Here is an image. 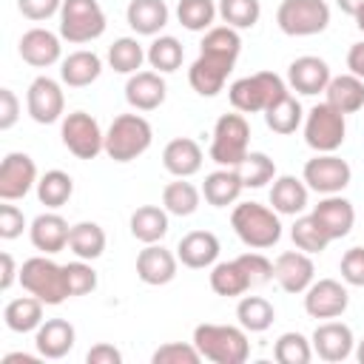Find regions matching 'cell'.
<instances>
[{
  "mask_svg": "<svg viewBox=\"0 0 364 364\" xmlns=\"http://www.w3.org/2000/svg\"><path fill=\"white\" fill-rule=\"evenodd\" d=\"M68 236H71V225L54 210L34 216L28 225V239H31L34 250H40L46 256H54L63 247H68Z\"/></svg>",
  "mask_w": 364,
  "mask_h": 364,
  "instance_id": "7402d4cb",
  "label": "cell"
},
{
  "mask_svg": "<svg viewBox=\"0 0 364 364\" xmlns=\"http://www.w3.org/2000/svg\"><path fill=\"white\" fill-rule=\"evenodd\" d=\"M168 97V85L159 71H136L125 82V100L134 111H156Z\"/></svg>",
  "mask_w": 364,
  "mask_h": 364,
  "instance_id": "603a6c76",
  "label": "cell"
},
{
  "mask_svg": "<svg viewBox=\"0 0 364 364\" xmlns=\"http://www.w3.org/2000/svg\"><path fill=\"white\" fill-rule=\"evenodd\" d=\"M347 68H350V74H355V77L364 80V40L350 46V51H347Z\"/></svg>",
  "mask_w": 364,
  "mask_h": 364,
  "instance_id": "6f0895ef",
  "label": "cell"
},
{
  "mask_svg": "<svg viewBox=\"0 0 364 364\" xmlns=\"http://www.w3.org/2000/svg\"><path fill=\"white\" fill-rule=\"evenodd\" d=\"M313 355H316V353H313L310 338L301 336V333H296V330L282 333V336L276 338V344H273V358H276L279 364H310Z\"/></svg>",
  "mask_w": 364,
  "mask_h": 364,
  "instance_id": "f6af8a7d",
  "label": "cell"
},
{
  "mask_svg": "<svg viewBox=\"0 0 364 364\" xmlns=\"http://www.w3.org/2000/svg\"><path fill=\"white\" fill-rule=\"evenodd\" d=\"M20 119V100L11 88H0V131L14 128V122Z\"/></svg>",
  "mask_w": 364,
  "mask_h": 364,
  "instance_id": "db71d44e",
  "label": "cell"
},
{
  "mask_svg": "<svg viewBox=\"0 0 364 364\" xmlns=\"http://www.w3.org/2000/svg\"><path fill=\"white\" fill-rule=\"evenodd\" d=\"M276 23L287 37H313L330 26V6L324 0H282Z\"/></svg>",
  "mask_w": 364,
  "mask_h": 364,
  "instance_id": "30bf717a",
  "label": "cell"
},
{
  "mask_svg": "<svg viewBox=\"0 0 364 364\" xmlns=\"http://www.w3.org/2000/svg\"><path fill=\"white\" fill-rule=\"evenodd\" d=\"M131 236L142 245L162 242L168 236V210L162 205H139L128 219Z\"/></svg>",
  "mask_w": 364,
  "mask_h": 364,
  "instance_id": "4dcf8cb0",
  "label": "cell"
},
{
  "mask_svg": "<svg viewBox=\"0 0 364 364\" xmlns=\"http://www.w3.org/2000/svg\"><path fill=\"white\" fill-rule=\"evenodd\" d=\"M71 193H74V179H71V173H65L60 168L46 171L37 179V199H40V205H46L51 210L63 208L71 199Z\"/></svg>",
  "mask_w": 364,
  "mask_h": 364,
  "instance_id": "ab89813d",
  "label": "cell"
},
{
  "mask_svg": "<svg viewBox=\"0 0 364 364\" xmlns=\"http://www.w3.org/2000/svg\"><path fill=\"white\" fill-rule=\"evenodd\" d=\"M202 159H205V154H202L199 142L191 136H176L162 148V165L176 179H188V176L199 173Z\"/></svg>",
  "mask_w": 364,
  "mask_h": 364,
  "instance_id": "484cf974",
  "label": "cell"
},
{
  "mask_svg": "<svg viewBox=\"0 0 364 364\" xmlns=\"http://www.w3.org/2000/svg\"><path fill=\"white\" fill-rule=\"evenodd\" d=\"M290 85L273 71H256L250 77H239L228 88V100L242 114H264L279 97H284Z\"/></svg>",
  "mask_w": 364,
  "mask_h": 364,
  "instance_id": "8992f818",
  "label": "cell"
},
{
  "mask_svg": "<svg viewBox=\"0 0 364 364\" xmlns=\"http://www.w3.org/2000/svg\"><path fill=\"white\" fill-rule=\"evenodd\" d=\"M353 355H355V361H358V364H364V338H361V341H355Z\"/></svg>",
  "mask_w": 364,
  "mask_h": 364,
  "instance_id": "94428289",
  "label": "cell"
},
{
  "mask_svg": "<svg viewBox=\"0 0 364 364\" xmlns=\"http://www.w3.org/2000/svg\"><path fill=\"white\" fill-rule=\"evenodd\" d=\"M336 6L344 11V14H350V17H355L361 9H364V0H336Z\"/></svg>",
  "mask_w": 364,
  "mask_h": 364,
  "instance_id": "91938a15",
  "label": "cell"
},
{
  "mask_svg": "<svg viewBox=\"0 0 364 364\" xmlns=\"http://www.w3.org/2000/svg\"><path fill=\"white\" fill-rule=\"evenodd\" d=\"M145 57H148V65H151L154 71H159V74H173V71L182 65V60H185V48H182V43H179L176 37H171V34H156V37L151 40Z\"/></svg>",
  "mask_w": 364,
  "mask_h": 364,
  "instance_id": "74e56055",
  "label": "cell"
},
{
  "mask_svg": "<svg viewBox=\"0 0 364 364\" xmlns=\"http://www.w3.org/2000/svg\"><path fill=\"white\" fill-rule=\"evenodd\" d=\"M26 111L37 125H51V122L63 119V114H65L63 85L46 74L34 77L26 91Z\"/></svg>",
  "mask_w": 364,
  "mask_h": 364,
  "instance_id": "4fadbf2b",
  "label": "cell"
},
{
  "mask_svg": "<svg viewBox=\"0 0 364 364\" xmlns=\"http://www.w3.org/2000/svg\"><path fill=\"white\" fill-rule=\"evenodd\" d=\"M350 304V293L338 279H318L304 290V313L310 318H338Z\"/></svg>",
  "mask_w": 364,
  "mask_h": 364,
  "instance_id": "9a60e30c",
  "label": "cell"
},
{
  "mask_svg": "<svg viewBox=\"0 0 364 364\" xmlns=\"http://www.w3.org/2000/svg\"><path fill=\"white\" fill-rule=\"evenodd\" d=\"M108 65L117 71V74H136L142 68V63L148 60L145 57V48L136 37H117L111 46H108Z\"/></svg>",
  "mask_w": 364,
  "mask_h": 364,
  "instance_id": "f35d334b",
  "label": "cell"
},
{
  "mask_svg": "<svg viewBox=\"0 0 364 364\" xmlns=\"http://www.w3.org/2000/svg\"><path fill=\"white\" fill-rule=\"evenodd\" d=\"M230 228L250 250H267L282 239V219L273 208L259 202H239L230 213Z\"/></svg>",
  "mask_w": 364,
  "mask_h": 364,
  "instance_id": "3957f363",
  "label": "cell"
},
{
  "mask_svg": "<svg viewBox=\"0 0 364 364\" xmlns=\"http://www.w3.org/2000/svg\"><path fill=\"white\" fill-rule=\"evenodd\" d=\"M341 279L344 284L350 287H364V247H350L344 256H341Z\"/></svg>",
  "mask_w": 364,
  "mask_h": 364,
  "instance_id": "f907efd6",
  "label": "cell"
},
{
  "mask_svg": "<svg viewBox=\"0 0 364 364\" xmlns=\"http://www.w3.org/2000/svg\"><path fill=\"white\" fill-rule=\"evenodd\" d=\"M37 165L28 154L11 151L0 162V199L3 202H17L23 199L31 188H37Z\"/></svg>",
  "mask_w": 364,
  "mask_h": 364,
  "instance_id": "5bb4252c",
  "label": "cell"
},
{
  "mask_svg": "<svg viewBox=\"0 0 364 364\" xmlns=\"http://www.w3.org/2000/svg\"><path fill=\"white\" fill-rule=\"evenodd\" d=\"M202 361V353L196 350V344L191 341H168V344H159L151 355V364H199Z\"/></svg>",
  "mask_w": 364,
  "mask_h": 364,
  "instance_id": "7dc6e473",
  "label": "cell"
},
{
  "mask_svg": "<svg viewBox=\"0 0 364 364\" xmlns=\"http://www.w3.org/2000/svg\"><path fill=\"white\" fill-rule=\"evenodd\" d=\"M245 191V182H242V173L239 168H219V171H210L202 182V196L208 205L213 208H228L233 205Z\"/></svg>",
  "mask_w": 364,
  "mask_h": 364,
  "instance_id": "f1b7e54d",
  "label": "cell"
},
{
  "mask_svg": "<svg viewBox=\"0 0 364 364\" xmlns=\"http://www.w3.org/2000/svg\"><path fill=\"white\" fill-rule=\"evenodd\" d=\"M199 202H202V191L188 179H176L162 188V208L171 216H191L199 210Z\"/></svg>",
  "mask_w": 364,
  "mask_h": 364,
  "instance_id": "8d00e7d4",
  "label": "cell"
},
{
  "mask_svg": "<svg viewBox=\"0 0 364 364\" xmlns=\"http://www.w3.org/2000/svg\"><path fill=\"white\" fill-rule=\"evenodd\" d=\"M193 344L202 353V358L213 364H245L250 355L247 330L239 324H196L193 327Z\"/></svg>",
  "mask_w": 364,
  "mask_h": 364,
  "instance_id": "7a4b0ae2",
  "label": "cell"
},
{
  "mask_svg": "<svg viewBox=\"0 0 364 364\" xmlns=\"http://www.w3.org/2000/svg\"><path fill=\"white\" fill-rule=\"evenodd\" d=\"M20 284L26 293L37 296L43 304L57 307L65 299H71L68 290V279H65V264H57L54 259L43 256H31L20 264Z\"/></svg>",
  "mask_w": 364,
  "mask_h": 364,
  "instance_id": "277c9868",
  "label": "cell"
},
{
  "mask_svg": "<svg viewBox=\"0 0 364 364\" xmlns=\"http://www.w3.org/2000/svg\"><path fill=\"white\" fill-rule=\"evenodd\" d=\"M239 173H242L245 188H264L267 182L276 179V162L264 151H250L245 162L239 165Z\"/></svg>",
  "mask_w": 364,
  "mask_h": 364,
  "instance_id": "bcb514c9",
  "label": "cell"
},
{
  "mask_svg": "<svg viewBox=\"0 0 364 364\" xmlns=\"http://www.w3.org/2000/svg\"><path fill=\"white\" fill-rule=\"evenodd\" d=\"M37 358H43L40 353L37 355H28V353H6L3 355V364H37Z\"/></svg>",
  "mask_w": 364,
  "mask_h": 364,
  "instance_id": "680465c9",
  "label": "cell"
},
{
  "mask_svg": "<svg viewBox=\"0 0 364 364\" xmlns=\"http://www.w3.org/2000/svg\"><path fill=\"white\" fill-rule=\"evenodd\" d=\"M239 51H242V37L236 28H230V26L208 28L199 43V57L188 68L191 88L199 97H216L225 88L228 74L233 71V65L239 60Z\"/></svg>",
  "mask_w": 364,
  "mask_h": 364,
  "instance_id": "6da1fadb",
  "label": "cell"
},
{
  "mask_svg": "<svg viewBox=\"0 0 364 364\" xmlns=\"http://www.w3.org/2000/svg\"><path fill=\"white\" fill-rule=\"evenodd\" d=\"M301 179L310 191H316L321 196H330V193H341L350 185L353 168H350L347 159H341L336 154H316L313 159L304 162Z\"/></svg>",
  "mask_w": 364,
  "mask_h": 364,
  "instance_id": "7c38bea8",
  "label": "cell"
},
{
  "mask_svg": "<svg viewBox=\"0 0 364 364\" xmlns=\"http://www.w3.org/2000/svg\"><path fill=\"white\" fill-rule=\"evenodd\" d=\"M210 290L216 296H225V299H236V296H245L250 290V279L242 267L239 259H228V262H216L210 267Z\"/></svg>",
  "mask_w": 364,
  "mask_h": 364,
  "instance_id": "836d02e7",
  "label": "cell"
},
{
  "mask_svg": "<svg viewBox=\"0 0 364 364\" xmlns=\"http://www.w3.org/2000/svg\"><path fill=\"white\" fill-rule=\"evenodd\" d=\"M26 228H28V225H26V216H23V210H20L17 205H11V202L0 205V239L11 242V239H17Z\"/></svg>",
  "mask_w": 364,
  "mask_h": 364,
  "instance_id": "816d5d0a",
  "label": "cell"
},
{
  "mask_svg": "<svg viewBox=\"0 0 364 364\" xmlns=\"http://www.w3.org/2000/svg\"><path fill=\"white\" fill-rule=\"evenodd\" d=\"M236 259L242 262V267H245V273L250 279V287H262V284H267L273 279V262L262 250H247V253H242Z\"/></svg>",
  "mask_w": 364,
  "mask_h": 364,
  "instance_id": "681fc988",
  "label": "cell"
},
{
  "mask_svg": "<svg viewBox=\"0 0 364 364\" xmlns=\"http://www.w3.org/2000/svg\"><path fill=\"white\" fill-rule=\"evenodd\" d=\"M57 17H60V37L74 46L102 37L108 26L105 11L97 0H63V9Z\"/></svg>",
  "mask_w": 364,
  "mask_h": 364,
  "instance_id": "ba28073f",
  "label": "cell"
},
{
  "mask_svg": "<svg viewBox=\"0 0 364 364\" xmlns=\"http://www.w3.org/2000/svg\"><path fill=\"white\" fill-rule=\"evenodd\" d=\"M65 279H68L71 299L97 290V270H94L91 262H85V259H74V262H68V264H65Z\"/></svg>",
  "mask_w": 364,
  "mask_h": 364,
  "instance_id": "c3c4849f",
  "label": "cell"
},
{
  "mask_svg": "<svg viewBox=\"0 0 364 364\" xmlns=\"http://www.w3.org/2000/svg\"><path fill=\"white\" fill-rule=\"evenodd\" d=\"M125 20L128 26L142 34V37H156L168 20H171V9L165 0H131L125 9Z\"/></svg>",
  "mask_w": 364,
  "mask_h": 364,
  "instance_id": "83f0119b",
  "label": "cell"
},
{
  "mask_svg": "<svg viewBox=\"0 0 364 364\" xmlns=\"http://www.w3.org/2000/svg\"><path fill=\"white\" fill-rule=\"evenodd\" d=\"M250 145V125L242 111L236 114H222L213 125V139H210V159L219 168H239Z\"/></svg>",
  "mask_w": 364,
  "mask_h": 364,
  "instance_id": "52a82bcc",
  "label": "cell"
},
{
  "mask_svg": "<svg viewBox=\"0 0 364 364\" xmlns=\"http://www.w3.org/2000/svg\"><path fill=\"white\" fill-rule=\"evenodd\" d=\"M219 250H222V245H219L216 233H210V230H191V233H185V236L179 239V245H176L179 262H182L185 267H191V270L213 267L216 259H219Z\"/></svg>",
  "mask_w": 364,
  "mask_h": 364,
  "instance_id": "d4e9b609",
  "label": "cell"
},
{
  "mask_svg": "<svg viewBox=\"0 0 364 364\" xmlns=\"http://www.w3.org/2000/svg\"><path fill=\"white\" fill-rule=\"evenodd\" d=\"M3 321L11 333H34L46 318H43V301L37 296H20L11 299L3 307Z\"/></svg>",
  "mask_w": 364,
  "mask_h": 364,
  "instance_id": "d6a6232c",
  "label": "cell"
},
{
  "mask_svg": "<svg viewBox=\"0 0 364 364\" xmlns=\"http://www.w3.org/2000/svg\"><path fill=\"white\" fill-rule=\"evenodd\" d=\"M347 139V119L330 102H318L304 114V142L316 154H336Z\"/></svg>",
  "mask_w": 364,
  "mask_h": 364,
  "instance_id": "9c48e42d",
  "label": "cell"
},
{
  "mask_svg": "<svg viewBox=\"0 0 364 364\" xmlns=\"http://www.w3.org/2000/svg\"><path fill=\"white\" fill-rule=\"evenodd\" d=\"M301 122H304V108H301V102H299L290 91H287L284 97H279V100L264 111V125H267L273 134H282V136L293 134Z\"/></svg>",
  "mask_w": 364,
  "mask_h": 364,
  "instance_id": "e575fe53",
  "label": "cell"
},
{
  "mask_svg": "<svg viewBox=\"0 0 364 364\" xmlns=\"http://www.w3.org/2000/svg\"><path fill=\"white\" fill-rule=\"evenodd\" d=\"M290 239H293V245H296L299 250H304V253H310V256L327 250V245H330V236L321 230V225L313 219V213L296 216V222H293V228H290Z\"/></svg>",
  "mask_w": 364,
  "mask_h": 364,
  "instance_id": "ee69618b",
  "label": "cell"
},
{
  "mask_svg": "<svg viewBox=\"0 0 364 364\" xmlns=\"http://www.w3.org/2000/svg\"><path fill=\"white\" fill-rule=\"evenodd\" d=\"M307 199H310V188L304 185V179L293 173H282L273 179L270 205L279 216H299L307 208Z\"/></svg>",
  "mask_w": 364,
  "mask_h": 364,
  "instance_id": "4316f807",
  "label": "cell"
},
{
  "mask_svg": "<svg viewBox=\"0 0 364 364\" xmlns=\"http://www.w3.org/2000/svg\"><path fill=\"white\" fill-rule=\"evenodd\" d=\"M353 20H355V26H358V31H364V9H361V11H358V14L353 17Z\"/></svg>",
  "mask_w": 364,
  "mask_h": 364,
  "instance_id": "6125c7cd",
  "label": "cell"
},
{
  "mask_svg": "<svg viewBox=\"0 0 364 364\" xmlns=\"http://www.w3.org/2000/svg\"><path fill=\"white\" fill-rule=\"evenodd\" d=\"M60 139L77 159H94L105 154V134L100 122L85 111H71L63 117Z\"/></svg>",
  "mask_w": 364,
  "mask_h": 364,
  "instance_id": "8fae6325",
  "label": "cell"
},
{
  "mask_svg": "<svg viewBox=\"0 0 364 364\" xmlns=\"http://www.w3.org/2000/svg\"><path fill=\"white\" fill-rule=\"evenodd\" d=\"M74 341H77V330L71 321L65 318H46L37 330H34V347L43 358H65L71 350H74Z\"/></svg>",
  "mask_w": 364,
  "mask_h": 364,
  "instance_id": "cb8c5ba5",
  "label": "cell"
},
{
  "mask_svg": "<svg viewBox=\"0 0 364 364\" xmlns=\"http://www.w3.org/2000/svg\"><path fill=\"white\" fill-rule=\"evenodd\" d=\"M105 230L97 222H77L71 225V236H68V247L77 259L94 262L105 253Z\"/></svg>",
  "mask_w": 364,
  "mask_h": 364,
  "instance_id": "d590c367",
  "label": "cell"
},
{
  "mask_svg": "<svg viewBox=\"0 0 364 364\" xmlns=\"http://www.w3.org/2000/svg\"><path fill=\"white\" fill-rule=\"evenodd\" d=\"M176 270H179V256L171 253L168 247H162L159 242L145 245L136 253V276H139V282H145L151 287L171 284L176 279Z\"/></svg>",
  "mask_w": 364,
  "mask_h": 364,
  "instance_id": "ac0fdd59",
  "label": "cell"
},
{
  "mask_svg": "<svg viewBox=\"0 0 364 364\" xmlns=\"http://www.w3.org/2000/svg\"><path fill=\"white\" fill-rule=\"evenodd\" d=\"M216 9H219L222 23L236 28V31L253 28L262 17V3L259 0H219Z\"/></svg>",
  "mask_w": 364,
  "mask_h": 364,
  "instance_id": "7bdbcfd3",
  "label": "cell"
},
{
  "mask_svg": "<svg viewBox=\"0 0 364 364\" xmlns=\"http://www.w3.org/2000/svg\"><path fill=\"white\" fill-rule=\"evenodd\" d=\"M85 361H88V364H119V361H122V353H119L114 344L100 341V344H94V347L85 353Z\"/></svg>",
  "mask_w": 364,
  "mask_h": 364,
  "instance_id": "11a10c76",
  "label": "cell"
},
{
  "mask_svg": "<svg viewBox=\"0 0 364 364\" xmlns=\"http://www.w3.org/2000/svg\"><path fill=\"white\" fill-rule=\"evenodd\" d=\"M313 219L321 225V230L330 236V242L336 239H344L353 225H355V208L350 199H344L341 193H330V196H321L318 205H313Z\"/></svg>",
  "mask_w": 364,
  "mask_h": 364,
  "instance_id": "d6986e66",
  "label": "cell"
},
{
  "mask_svg": "<svg viewBox=\"0 0 364 364\" xmlns=\"http://www.w3.org/2000/svg\"><path fill=\"white\" fill-rule=\"evenodd\" d=\"M310 344H313V353H316L321 361L336 364V361H344V358L353 355V350H355V336H353V330H350L344 321L327 318V321H321V324L313 330Z\"/></svg>",
  "mask_w": 364,
  "mask_h": 364,
  "instance_id": "e0dca14e",
  "label": "cell"
},
{
  "mask_svg": "<svg viewBox=\"0 0 364 364\" xmlns=\"http://www.w3.org/2000/svg\"><path fill=\"white\" fill-rule=\"evenodd\" d=\"M324 102L338 108L344 117L364 108V80L355 74H338L324 88Z\"/></svg>",
  "mask_w": 364,
  "mask_h": 364,
  "instance_id": "1f68e13d",
  "label": "cell"
},
{
  "mask_svg": "<svg viewBox=\"0 0 364 364\" xmlns=\"http://www.w3.org/2000/svg\"><path fill=\"white\" fill-rule=\"evenodd\" d=\"M102 74V60L100 54L88 51V48H80V51H71L63 63H60V80L68 85V88H85L91 82H97Z\"/></svg>",
  "mask_w": 364,
  "mask_h": 364,
  "instance_id": "f546056e",
  "label": "cell"
},
{
  "mask_svg": "<svg viewBox=\"0 0 364 364\" xmlns=\"http://www.w3.org/2000/svg\"><path fill=\"white\" fill-rule=\"evenodd\" d=\"M0 264H3V273H0V290L9 293L14 282H20V270L11 259V253H0Z\"/></svg>",
  "mask_w": 364,
  "mask_h": 364,
  "instance_id": "9f6ffc18",
  "label": "cell"
},
{
  "mask_svg": "<svg viewBox=\"0 0 364 364\" xmlns=\"http://www.w3.org/2000/svg\"><path fill=\"white\" fill-rule=\"evenodd\" d=\"M154 142V128L142 114H119L105 131V156L114 162H134Z\"/></svg>",
  "mask_w": 364,
  "mask_h": 364,
  "instance_id": "5b68a950",
  "label": "cell"
},
{
  "mask_svg": "<svg viewBox=\"0 0 364 364\" xmlns=\"http://www.w3.org/2000/svg\"><path fill=\"white\" fill-rule=\"evenodd\" d=\"M273 279L284 293H304L316 282V264L304 250H284L273 262Z\"/></svg>",
  "mask_w": 364,
  "mask_h": 364,
  "instance_id": "2e32d148",
  "label": "cell"
},
{
  "mask_svg": "<svg viewBox=\"0 0 364 364\" xmlns=\"http://www.w3.org/2000/svg\"><path fill=\"white\" fill-rule=\"evenodd\" d=\"M333 80L330 74V65L316 57V54H304V57H296L290 65H287V85L296 91V94H304V97H316L327 88V82Z\"/></svg>",
  "mask_w": 364,
  "mask_h": 364,
  "instance_id": "44dd1931",
  "label": "cell"
},
{
  "mask_svg": "<svg viewBox=\"0 0 364 364\" xmlns=\"http://www.w3.org/2000/svg\"><path fill=\"white\" fill-rule=\"evenodd\" d=\"M60 40H63L60 34L34 26V28H28V31L20 37L17 51H20L23 63H28V65H34V68H48V65H54V63H63V60H60V57H63V43H60Z\"/></svg>",
  "mask_w": 364,
  "mask_h": 364,
  "instance_id": "ffe728a7",
  "label": "cell"
},
{
  "mask_svg": "<svg viewBox=\"0 0 364 364\" xmlns=\"http://www.w3.org/2000/svg\"><path fill=\"white\" fill-rule=\"evenodd\" d=\"M236 318L247 333H264L273 324L276 310L264 296H242L236 304Z\"/></svg>",
  "mask_w": 364,
  "mask_h": 364,
  "instance_id": "60d3db41",
  "label": "cell"
},
{
  "mask_svg": "<svg viewBox=\"0 0 364 364\" xmlns=\"http://www.w3.org/2000/svg\"><path fill=\"white\" fill-rule=\"evenodd\" d=\"M216 17H219V9L213 0H179L176 3V20L188 31H208L213 28Z\"/></svg>",
  "mask_w": 364,
  "mask_h": 364,
  "instance_id": "b9f144b4",
  "label": "cell"
},
{
  "mask_svg": "<svg viewBox=\"0 0 364 364\" xmlns=\"http://www.w3.org/2000/svg\"><path fill=\"white\" fill-rule=\"evenodd\" d=\"M60 9H63V0H17V11L31 23H43L60 14Z\"/></svg>",
  "mask_w": 364,
  "mask_h": 364,
  "instance_id": "f5cc1de1",
  "label": "cell"
}]
</instances>
